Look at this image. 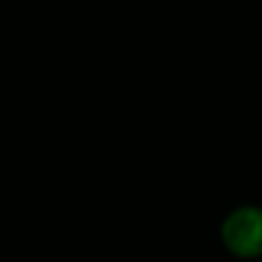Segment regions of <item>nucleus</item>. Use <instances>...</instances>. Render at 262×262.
Returning a JSON list of instances; mask_svg holds the SVG:
<instances>
[{"instance_id": "obj_1", "label": "nucleus", "mask_w": 262, "mask_h": 262, "mask_svg": "<svg viewBox=\"0 0 262 262\" xmlns=\"http://www.w3.org/2000/svg\"><path fill=\"white\" fill-rule=\"evenodd\" d=\"M223 243L234 256L254 259L262 251V214L254 206H239L223 223Z\"/></svg>"}]
</instances>
